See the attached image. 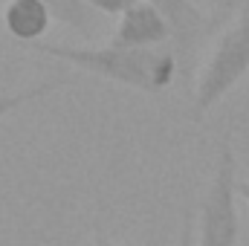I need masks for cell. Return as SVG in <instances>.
Returning a JSON list of instances; mask_svg holds the SVG:
<instances>
[{
  "label": "cell",
  "mask_w": 249,
  "mask_h": 246,
  "mask_svg": "<svg viewBox=\"0 0 249 246\" xmlns=\"http://www.w3.org/2000/svg\"><path fill=\"white\" fill-rule=\"evenodd\" d=\"M35 53L64 61L75 70H84L96 78L157 96L168 90L177 78V55L165 47L160 50H124L116 44L105 47H75V44H32Z\"/></svg>",
  "instance_id": "1"
},
{
  "label": "cell",
  "mask_w": 249,
  "mask_h": 246,
  "mask_svg": "<svg viewBox=\"0 0 249 246\" xmlns=\"http://www.w3.org/2000/svg\"><path fill=\"white\" fill-rule=\"evenodd\" d=\"M241 235L238 223V162L229 142L220 145L212 183L203 194L200 214L194 217L197 246H235Z\"/></svg>",
  "instance_id": "2"
},
{
  "label": "cell",
  "mask_w": 249,
  "mask_h": 246,
  "mask_svg": "<svg viewBox=\"0 0 249 246\" xmlns=\"http://www.w3.org/2000/svg\"><path fill=\"white\" fill-rule=\"evenodd\" d=\"M249 72V15H238L217 38L194 87V119H203Z\"/></svg>",
  "instance_id": "3"
},
{
  "label": "cell",
  "mask_w": 249,
  "mask_h": 246,
  "mask_svg": "<svg viewBox=\"0 0 249 246\" xmlns=\"http://www.w3.org/2000/svg\"><path fill=\"white\" fill-rule=\"evenodd\" d=\"M168 41H171L168 23L148 3H136L133 9H127L119 18L113 38H110V44L124 47V50H160Z\"/></svg>",
  "instance_id": "4"
},
{
  "label": "cell",
  "mask_w": 249,
  "mask_h": 246,
  "mask_svg": "<svg viewBox=\"0 0 249 246\" xmlns=\"http://www.w3.org/2000/svg\"><path fill=\"white\" fill-rule=\"evenodd\" d=\"M145 3L154 6L160 18L168 23L171 44L177 47V53H183V58L194 53V47L206 38L212 26V20L194 0H145Z\"/></svg>",
  "instance_id": "5"
},
{
  "label": "cell",
  "mask_w": 249,
  "mask_h": 246,
  "mask_svg": "<svg viewBox=\"0 0 249 246\" xmlns=\"http://www.w3.org/2000/svg\"><path fill=\"white\" fill-rule=\"evenodd\" d=\"M53 26V18L41 0H6L3 6V29L20 41V44H38L47 29Z\"/></svg>",
  "instance_id": "6"
},
{
  "label": "cell",
  "mask_w": 249,
  "mask_h": 246,
  "mask_svg": "<svg viewBox=\"0 0 249 246\" xmlns=\"http://www.w3.org/2000/svg\"><path fill=\"white\" fill-rule=\"evenodd\" d=\"M50 12L53 20L61 26L78 32L81 38H96L99 35V15L84 3V0H41Z\"/></svg>",
  "instance_id": "7"
},
{
  "label": "cell",
  "mask_w": 249,
  "mask_h": 246,
  "mask_svg": "<svg viewBox=\"0 0 249 246\" xmlns=\"http://www.w3.org/2000/svg\"><path fill=\"white\" fill-rule=\"evenodd\" d=\"M55 87H58V78H47V81H38V84H32V87H23V90H6V93H0V122H3L9 113H15L18 107L50 96Z\"/></svg>",
  "instance_id": "8"
},
{
  "label": "cell",
  "mask_w": 249,
  "mask_h": 246,
  "mask_svg": "<svg viewBox=\"0 0 249 246\" xmlns=\"http://www.w3.org/2000/svg\"><path fill=\"white\" fill-rule=\"evenodd\" d=\"M96 15H116V18H122L127 9H133L139 0H84Z\"/></svg>",
  "instance_id": "9"
},
{
  "label": "cell",
  "mask_w": 249,
  "mask_h": 246,
  "mask_svg": "<svg viewBox=\"0 0 249 246\" xmlns=\"http://www.w3.org/2000/svg\"><path fill=\"white\" fill-rule=\"evenodd\" d=\"M177 246H197L194 244V214H183L180 235H177Z\"/></svg>",
  "instance_id": "10"
},
{
  "label": "cell",
  "mask_w": 249,
  "mask_h": 246,
  "mask_svg": "<svg viewBox=\"0 0 249 246\" xmlns=\"http://www.w3.org/2000/svg\"><path fill=\"white\" fill-rule=\"evenodd\" d=\"M93 246H119V244H113L102 229H96V235H93Z\"/></svg>",
  "instance_id": "11"
},
{
  "label": "cell",
  "mask_w": 249,
  "mask_h": 246,
  "mask_svg": "<svg viewBox=\"0 0 249 246\" xmlns=\"http://www.w3.org/2000/svg\"><path fill=\"white\" fill-rule=\"evenodd\" d=\"M238 197L247 200V206H249V183H238Z\"/></svg>",
  "instance_id": "12"
},
{
  "label": "cell",
  "mask_w": 249,
  "mask_h": 246,
  "mask_svg": "<svg viewBox=\"0 0 249 246\" xmlns=\"http://www.w3.org/2000/svg\"><path fill=\"white\" fill-rule=\"evenodd\" d=\"M238 15H249V0H241V9H238Z\"/></svg>",
  "instance_id": "13"
}]
</instances>
